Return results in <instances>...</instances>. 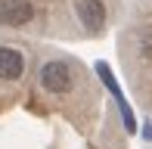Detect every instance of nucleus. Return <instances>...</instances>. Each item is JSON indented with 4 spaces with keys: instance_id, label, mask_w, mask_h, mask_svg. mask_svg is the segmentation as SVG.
Segmentation results:
<instances>
[{
    "instance_id": "obj_1",
    "label": "nucleus",
    "mask_w": 152,
    "mask_h": 149,
    "mask_svg": "<svg viewBox=\"0 0 152 149\" xmlns=\"http://www.w3.org/2000/svg\"><path fill=\"white\" fill-rule=\"evenodd\" d=\"M40 87L47 93H68L72 87V69L62 59H50L40 65Z\"/></svg>"
},
{
    "instance_id": "obj_5",
    "label": "nucleus",
    "mask_w": 152,
    "mask_h": 149,
    "mask_svg": "<svg viewBox=\"0 0 152 149\" xmlns=\"http://www.w3.org/2000/svg\"><path fill=\"white\" fill-rule=\"evenodd\" d=\"M96 74H99V78H102V84H109V90L115 93V99H118V106H121V112H124V127H127V131H134V127H137V121H134V112H130L127 106H124V96H121L118 84H115V78H112V69H109L106 62H99V65H96Z\"/></svg>"
},
{
    "instance_id": "obj_4",
    "label": "nucleus",
    "mask_w": 152,
    "mask_h": 149,
    "mask_svg": "<svg viewBox=\"0 0 152 149\" xmlns=\"http://www.w3.org/2000/svg\"><path fill=\"white\" fill-rule=\"evenodd\" d=\"M78 16H81V25L87 31H99L106 25V6L99 0H81L78 3Z\"/></svg>"
},
{
    "instance_id": "obj_2",
    "label": "nucleus",
    "mask_w": 152,
    "mask_h": 149,
    "mask_svg": "<svg viewBox=\"0 0 152 149\" xmlns=\"http://www.w3.org/2000/svg\"><path fill=\"white\" fill-rule=\"evenodd\" d=\"M34 19L31 0H0V25L6 28H22Z\"/></svg>"
},
{
    "instance_id": "obj_3",
    "label": "nucleus",
    "mask_w": 152,
    "mask_h": 149,
    "mask_svg": "<svg viewBox=\"0 0 152 149\" xmlns=\"http://www.w3.org/2000/svg\"><path fill=\"white\" fill-rule=\"evenodd\" d=\"M25 74V56L16 47H0V81H19Z\"/></svg>"
}]
</instances>
